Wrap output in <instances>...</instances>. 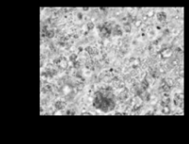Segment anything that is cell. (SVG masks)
<instances>
[{
    "mask_svg": "<svg viewBox=\"0 0 189 144\" xmlns=\"http://www.w3.org/2000/svg\"><path fill=\"white\" fill-rule=\"evenodd\" d=\"M93 106L102 113H109L114 109L115 102L113 99L109 98L102 92H97L93 100Z\"/></svg>",
    "mask_w": 189,
    "mask_h": 144,
    "instance_id": "1",
    "label": "cell"
},
{
    "mask_svg": "<svg viewBox=\"0 0 189 144\" xmlns=\"http://www.w3.org/2000/svg\"><path fill=\"white\" fill-rule=\"evenodd\" d=\"M100 35L102 38H107L109 37L111 32H112V27L110 25V23H104L103 25L100 27Z\"/></svg>",
    "mask_w": 189,
    "mask_h": 144,
    "instance_id": "2",
    "label": "cell"
},
{
    "mask_svg": "<svg viewBox=\"0 0 189 144\" xmlns=\"http://www.w3.org/2000/svg\"><path fill=\"white\" fill-rule=\"evenodd\" d=\"M157 19L159 20V21H165L167 19V14L165 13V12H163V11H160L157 13Z\"/></svg>",
    "mask_w": 189,
    "mask_h": 144,
    "instance_id": "3",
    "label": "cell"
},
{
    "mask_svg": "<svg viewBox=\"0 0 189 144\" xmlns=\"http://www.w3.org/2000/svg\"><path fill=\"white\" fill-rule=\"evenodd\" d=\"M172 54H173V51H172V49H170V48H169V49H168V48H167V49H164L162 52V55L163 57H170L171 56H172Z\"/></svg>",
    "mask_w": 189,
    "mask_h": 144,
    "instance_id": "4",
    "label": "cell"
},
{
    "mask_svg": "<svg viewBox=\"0 0 189 144\" xmlns=\"http://www.w3.org/2000/svg\"><path fill=\"white\" fill-rule=\"evenodd\" d=\"M55 105H56V108L61 109V108H63V106L66 105V103H64V102H57L56 103H55Z\"/></svg>",
    "mask_w": 189,
    "mask_h": 144,
    "instance_id": "5",
    "label": "cell"
},
{
    "mask_svg": "<svg viewBox=\"0 0 189 144\" xmlns=\"http://www.w3.org/2000/svg\"><path fill=\"white\" fill-rule=\"evenodd\" d=\"M88 25H89V28H90V29H91V28L93 27V26H92V23H91V22H90L89 24H88Z\"/></svg>",
    "mask_w": 189,
    "mask_h": 144,
    "instance_id": "6",
    "label": "cell"
}]
</instances>
